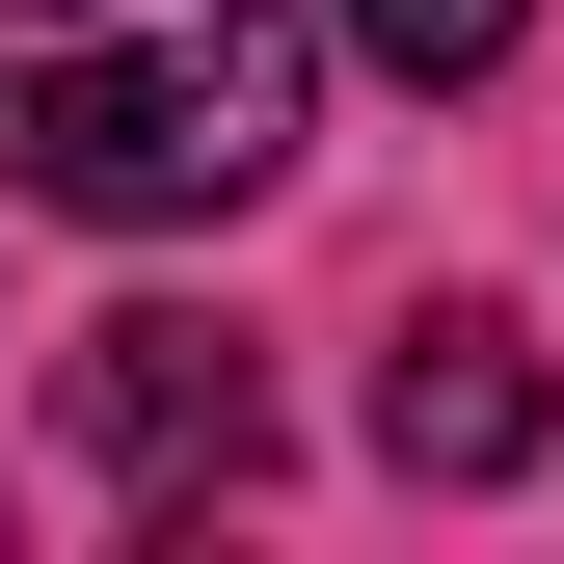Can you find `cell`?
Listing matches in <instances>:
<instances>
[{"label": "cell", "mask_w": 564, "mask_h": 564, "mask_svg": "<svg viewBox=\"0 0 564 564\" xmlns=\"http://www.w3.org/2000/svg\"><path fill=\"white\" fill-rule=\"evenodd\" d=\"M323 28L377 54V82H511V28H538V0H323Z\"/></svg>", "instance_id": "cell-4"}, {"label": "cell", "mask_w": 564, "mask_h": 564, "mask_svg": "<svg viewBox=\"0 0 564 564\" xmlns=\"http://www.w3.org/2000/svg\"><path fill=\"white\" fill-rule=\"evenodd\" d=\"M54 431L188 511V484H269V377H242V323H162V296H134V323L54 349Z\"/></svg>", "instance_id": "cell-2"}, {"label": "cell", "mask_w": 564, "mask_h": 564, "mask_svg": "<svg viewBox=\"0 0 564 564\" xmlns=\"http://www.w3.org/2000/svg\"><path fill=\"white\" fill-rule=\"evenodd\" d=\"M323 0H0V188L108 242H188L296 162Z\"/></svg>", "instance_id": "cell-1"}, {"label": "cell", "mask_w": 564, "mask_h": 564, "mask_svg": "<svg viewBox=\"0 0 564 564\" xmlns=\"http://www.w3.org/2000/svg\"><path fill=\"white\" fill-rule=\"evenodd\" d=\"M538 431H564V403H538V349L484 323V296H431V323L377 349V457L403 484H538Z\"/></svg>", "instance_id": "cell-3"}]
</instances>
